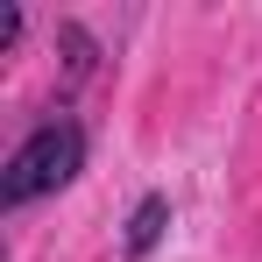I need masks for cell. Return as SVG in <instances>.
Returning <instances> with one entry per match:
<instances>
[{"instance_id": "2", "label": "cell", "mask_w": 262, "mask_h": 262, "mask_svg": "<svg viewBox=\"0 0 262 262\" xmlns=\"http://www.w3.org/2000/svg\"><path fill=\"white\" fill-rule=\"evenodd\" d=\"M170 234V199L163 191H149V199H135V213H128V234H121V255L128 262H149V248Z\"/></svg>"}, {"instance_id": "1", "label": "cell", "mask_w": 262, "mask_h": 262, "mask_svg": "<svg viewBox=\"0 0 262 262\" xmlns=\"http://www.w3.org/2000/svg\"><path fill=\"white\" fill-rule=\"evenodd\" d=\"M78 170H85V128L71 114H57V121H43L7 156V170H0V213H21V206H36L50 191H64Z\"/></svg>"}]
</instances>
